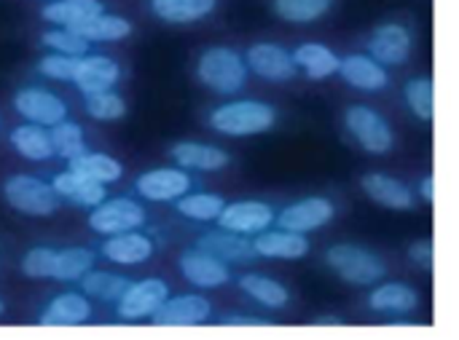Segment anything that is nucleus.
<instances>
[{
  "mask_svg": "<svg viewBox=\"0 0 459 340\" xmlns=\"http://www.w3.org/2000/svg\"><path fill=\"white\" fill-rule=\"evenodd\" d=\"M178 266H180L183 279L191 282L199 290H215V287H223L231 279L229 276V266L221 258H215V255H210V252H204L199 247L186 250L180 255Z\"/></svg>",
  "mask_w": 459,
  "mask_h": 340,
  "instance_id": "9d476101",
  "label": "nucleus"
},
{
  "mask_svg": "<svg viewBox=\"0 0 459 340\" xmlns=\"http://www.w3.org/2000/svg\"><path fill=\"white\" fill-rule=\"evenodd\" d=\"M54 263H56V250H51V247H32L22 258V274L27 279H51L54 276Z\"/></svg>",
  "mask_w": 459,
  "mask_h": 340,
  "instance_id": "a19ab883",
  "label": "nucleus"
},
{
  "mask_svg": "<svg viewBox=\"0 0 459 340\" xmlns=\"http://www.w3.org/2000/svg\"><path fill=\"white\" fill-rule=\"evenodd\" d=\"M325 263L339 274L342 282L347 285H358V287H368L377 285L379 279H385L387 266L385 260L358 244H336L325 252Z\"/></svg>",
  "mask_w": 459,
  "mask_h": 340,
  "instance_id": "7ed1b4c3",
  "label": "nucleus"
},
{
  "mask_svg": "<svg viewBox=\"0 0 459 340\" xmlns=\"http://www.w3.org/2000/svg\"><path fill=\"white\" fill-rule=\"evenodd\" d=\"M255 255L261 258H272V260H301L304 255H309V239L299 231H261L253 242Z\"/></svg>",
  "mask_w": 459,
  "mask_h": 340,
  "instance_id": "a211bd4d",
  "label": "nucleus"
},
{
  "mask_svg": "<svg viewBox=\"0 0 459 340\" xmlns=\"http://www.w3.org/2000/svg\"><path fill=\"white\" fill-rule=\"evenodd\" d=\"M51 185H54V191H56L59 199H65V201H70L75 207H89V209H94L97 204H102L105 196H108V191H105L102 183H94V180L73 172V169L59 172L51 180Z\"/></svg>",
  "mask_w": 459,
  "mask_h": 340,
  "instance_id": "5701e85b",
  "label": "nucleus"
},
{
  "mask_svg": "<svg viewBox=\"0 0 459 340\" xmlns=\"http://www.w3.org/2000/svg\"><path fill=\"white\" fill-rule=\"evenodd\" d=\"M102 255L116 263V266H140L151 260L153 255V242L145 234L126 231V234H113L102 242Z\"/></svg>",
  "mask_w": 459,
  "mask_h": 340,
  "instance_id": "4be33fe9",
  "label": "nucleus"
},
{
  "mask_svg": "<svg viewBox=\"0 0 459 340\" xmlns=\"http://www.w3.org/2000/svg\"><path fill=\"white\" fill-rule=\"evenodd\" d=\"M274 223V209L264 201H234V204H226L221 217H218V225L226 228V231H234V234H261L266 231L269 225Z\"/></svg>",
  "mask_w": 459,
  "mask_h": 340,
  "instance_id": "dca6fc26",
  "label": "nucleus"
},
{
  "mask_svg": "<svg viewBox=\"0 0 459 340\" xmlns=\"http://www.w3.org/2000/svg\"><path fill=\"white\" fill-rule=\"evenodd\" d=\"M78 67V56H67V54H48L38 62V72L51 78V81H73Z\"/></svg>",
  "mask_w": 459,
  "mask_h": 340,
  "instance_id": "79ce46f5",
  "label": "nucleus"
},
{
  "mask_svg": "<svg viewBox=\"0 0 459 340\" xmlns=\"http://www.w3.org/2000/svg\"><path fill=\"white\" fill-rule=\"evenodd\" d=\"M121 78V67L116 59L105 56V54H83L78 56V67L73 75L75 89L89 97L97 91H110Z\"/></svg>",
  "mask_w": 459,
  "mask_h": 340,
  "instance_id": "9b49d317",
  "label": "nucleus"
},
{
  "mask_svg": "<svg viewBox=\"0 0 459 340\" xmlns=\"http://www.w3.org/2000/svg\"><path fill=\"white\" fill-rule=\"evenodd\" d=\"M178 212L188 220H196V223H212L221 217L226 201L215 193H186L180 196L178 201Z\"/></svg>",
  "mask_w": 459,
  "mask_h": 340,
  "instance_id": "f704fd0d",
  "label": "nucleus"
},
{
  "mask_svg": "<svg viewBox=\"0 0 459 340\" xmlns=\"http://www.w3.org/2000/svg\"><path fill=\"white\" fill-rule=\"evenodd\" d=\"M145 223V209L134 199H105L89 215V228L102 236L137 231Z\"/></svg>",
  "mask_w": 459,
  "mask_h": 340,
  "instance_id": "423d86ee",
  "label": "nucleus"
},
{
  "mask_svg": "<svg viewBox=\"0 0 459 340\" xmlns=\"http://www.w3.org/2000/svg\"><path fill=\"white\" fill-rule=\"evenodd\" d=\"M46 3H48V0H46Z\"/></svg>",
  "mask_w": 459,
  "mask_h": 340,
  "instance_id": "de8ad7c7",
  "label": "nucleus"
},
{
  "mask_svg": "<svg viewBox=\"0 0 459 340\" xmlns=\"http://www.w3.org/2000/svg\"><path fill=\"white\" fill-rule=\"evenodd\" d=\"M336 215V207L323 199V196H309V199H301L290 207H285L280 215H277V223L280 228H288V231H299V234H309V231H317L323 225H328Z\"/></svg>",
  "mask_w": 459,
  "mask_h": 340,
  "instance_id": "ddd939ff",
  "label": "nucleus"
},
{
  "mask_svg": "<svg viewBox=\"0 0 459 340\" xmlns=\"http://www.w3.org/2000/svg\"><path fill=\"white\" fill-rule=\"evenodd\" d=\"M129 279L121 276V274H113V271H89L83 274L81 279V293L94 298V301H102V303H118L124 298V293L129 290Z\"/></svg>",
  "mask_w": 459,
  "mask_h": 340,
  "instance_id": "c756f323",
  "label": "nucleus"
},
{
  "mask_svg": "<svg viewBox=\"0 0 459 340\" xmlns=\"http://www.w3.org/2000/svg\"><path fill=\"white\" fill-rule=\"evenodd\" d=\"M196 247L215 255V258H221L223 263H247V260L255 258L253 242H247L245 234H234V231H226V228L204 234L196 242Z\"/></svg>",
  "mask_w": 459,
  "mask_h": 340,
  "instance_id": "b1692460",
  "label": "nucleus"
},
{
  "mask_svg": "<svg viewBox=\"0 0 459 340\" xmlns=\"http://www.w3.org/2000/svg\"><path fill=\"white\" fill-rule=\"evenodd\" d=\"M420 193H422V199H425V201H433V196H436V193H433V177H425V180H422Z\"/></svg>",
  "mask_w": 459,
  "mask_h": 340,
  "instance_id": "a18cd8bd",
  "label": "nucleus"
},
{
  "mask_svg": "<svg viewBox=\"0 0 459 340\" xmlns=\"http://www.w3.org/2000/svg\"><path fill=\"white\" fill-rule=\"evenodd\" d=\"M105 5L100 0H48L40 8V16L56 27H78L94 16H100Z\"/></svg>",
  "mask_w": 459,
  "mask_h": 340,
  "instance_id": "a878e982",
  "label": "nucleus"
},
{
  "mask_svg": "<svg viewBox=\"0 0 459 340\" xmlns=\"http://www.w3.org/2000/svg\"><path fill=\"white\" fill-rule=\"evenodd\" d=\"M40 43L56 54H67V56H83L89 54V40L83 35H78L75 30L70 27H54V30H46L40 35Z\"/></svg>",
  "mask_w": 459,
  "mask_h": 340,
  "instance_id": "58836bf2",
  "label": "nucleus"
},
{
  "mask_svg": "<svg viewBox=\"0 0 459 340\" xmlns=\"http://www.w3.org/2000/svg\"><path fill=\"white\" fill-rule=\"evenodd\" d=\"M239 290L247 293L253 301H258L261 306L266 309H285L288 301H290V293L285 285H280L277 279L266 276V274H245L239 279Z\"/></svg>",
  "mask_w": 459,
  "mask_h": 340,
  "instance_id": "7c9ffc66",
  "label": "nucleus"
},
{
  "mask_svg": "<svg viewBox=\"0 0 459 340\" xmlns=\"http://www.w3.org/2000/svg\"><path fill=\"white\" fill-rule=\"evenodd\" d=\"M78 35H83L89 43H110V40H121L126 35H132V21L118 16V13H100L78 27H73Z\"/></svg>",
  "mask_w": 459,
  "mask_h": 340,
  "instance_id": "473e14b6",
  "label": "nucleus"
},
{
  "mask_svg": "<svg viewBox=\"0 0 459 340\" xmlns=\"http://www.w3.org/2000/svg\"><path fill=\"white\" fill-rule=\"evenodd\" d=\"M277 110L261 99H237L210 113V126L226 137H253L274 126Z\"/></svg>",
  "mask_w": 459,
  "mask_h": 340,
  "instance_id": "f257e3e1",
  "label": "nucleus"
},
{
  "mask_svg": "<svg viewBox=\"0 0 459 340\" xmlns=\"http://www.w3.org/2000/svg\"><path fill=\"white\" fill-rule=\"evenodd\" d=\"M172 161L180 169H196V172H218L223 166H229V153L218 145H207V142H175L169 148Z\"/></svg>",
  "mask_w": 459,
  "mask_h": 340,
  "instance_id": "412c9836",
  "label": "nucleus"
},
{
  "mask_svg": "<svg viewBox=\"0 0 459 340\" xmlns=\"http://www.w3.org/2000/svg\"><path fill=\"white\" fill-rule=\"evenodd\" d=\"M134 191L156 204L178 201L191 191V177L180 166H161V169H148L134 180Z\"/></svg>",
  "mask_w": 459,
  "mask_h": 340,
  "instance_id": "6e6552de",
  "label": "nucleus"
},
{
  "mask_svg": "<svg viewBox=\"0 0 459 340\" xmlns=\"http://www.w3.org/2000/svg\"><path fill=\"white\" fill-rule=\"evenodd\" d=\"M196 78L215 94H237L247 81V62L226 46L202 51L196 62Z\"/></svg>",
  "mask_w": 459,
  "mask_h": 340,
  "instance_id": "f03ea898",
  "label": "nucleus"
},
{
  "mask_svg": "<svg viewBox=\"0 0 459 340\" xmlns=\"http://www.w3.org/2000/svg\"><path fill=\"white\" fill-rule=\"evenodd\" d=\"M339 72L352 89H360V91H382L390 83L385 64L377 62L371 54H350V56H344L342 64H339Z\"/></svg>",
  "mask_w": 459,
  "mask_h": 340,
  "instance_id": "aec40b11",
  "label": "nucleus"
},
{
  "mask_svg": "<svg viewBox=\"0 0 459 340\" xmlns=\"http://www.w3.org/2000/svg\"><path fill=\"white\" fill-rule=\"evenodd\" d=\"M167 298H169V287L161 279L132 282L124 298L116 303V314L118 319H145V317H153Z\"/></svg>",
  "mask_w": 459,
  "mask_h": 340,
  "instance_id": "1a4fd4ad",
  "label": "nucleus"
},
{
  "mask_svg": "<svg viewBox=\"0 0 459 340\" xmlns=\"http://www.w3.org/2000/svg\"><path fill=\"white\" fill-rule=\"evenodd\" d=\"M221 325H229V327H269L272 322L269 319H258V317H223Z\"/></svg>",
  "mask_w": 459,
  "mask_h": 340,
  "instance_id": "c03bdc74",
  "label": "nucleus"
},
{
  "mask_svg": "<svg viewBox=\"0 0 459 340\" xmlns=\"http://www.w3.org/2000/svg\"><path fill=\"white\" fill-rule=\"evenodd\" d=\"M360 188L379 207H387V209H395V212H406V209L414 207V193L409 191V185L390 177V174L368 172V174H363Z\"/></svg>",
  "mask_w": 459,
  "mask_h": 340,
  "instance_id": "f3484780",
  "label": "nucleus"
},
{
  "mask_svg": "<svg viewBox=\"0 0 459 340\" xmlns=\"http://www.w3.org/2000/svg\"><path fill=\"white\" fill-rule=\"evenodd\" d=\"M403 99L417 118L433 121V81L430 78H411L403 89Z\"/></svg>",
  "mask_w": 459,
  "mask_h": 340,
  "instance_id": "ea45409f",
  "label": "nucleus"
},
{
  "mask_svg": "<svg viewBox=\"0 0 459 340\" xmlns=\"http://www.w3.org/2000/svg\"><path fill=\"white\" fill-rule=\"evenodd\" d=\"M91 317V303L89 295L83 293H62L54 295L51 303L46 306V311L40 314V325L43 327H75L89 322Z\"/></svg>",
  "mask_w": 459,
  "mask_h": 340,
  "instance_id": "6ab92c4d",
  "label": "nucleus"
},
{
  "mask_svg": "<svg viewBox=\"0 0 459 340\" xmlns=\"http://www.w3.org/2000/svg\"><path fill=\"white\" fill-rule=\"evenodd\" d=\"M3 196L11 209L27 217H51L59 209V196L54 185L32 174H11L3 183Z\"/></svg>",
  "mask_w": 459,
  "mask_h": 340,
  "instance_id": "20e7f679",
  "label": "nucleus"
},
{
  "mask_svg": "<svg viewBox=\"0 0 459 340\" xmlns=\"http://www.w3.org/2000/svg\"><path fill=\"white\" fill-rule=\"evenodd\" d=\"M293 62L296 67H301L312 81H325L333 72H339L342 59L323 43H301L293 51Z\"/></svg>",
  "mask_w": 459,
  "mask_h": 340,
  "instance_id": "cd10ccee",
  "label": "nucleus"
},
{
  "mask_svg": "<svg viewBox=\"0 0 459 340\" xmlns=\"http://www.w3.org/2000/svg\"><path fill=\"white\" fill-rule=\"evenodd\" d=\"M3 311H5V306H3V301H0V317H3Z\"/></svg>",
  "mask_w": 459,
  "mask_h": 340,
  "instance_id": "49530a36",
  "label": "nucleus"
},
{
  "mask_svg": "<svg viewBox=\"0 0 459 340\" xmlns=\"http://www.w3.org/2000/svg\"><path fill=\"white\" fill-rule=\"evenodd\" d=\"M97 255L86 247H65L56 250V263H54V282H81L83 274L94 268Z\"/></svg>",
  "mask_w": 459,
  "mask_h": 340,
  "instance_id": "72a5a7b5",
  "label": "nucleus"
},
{
  "mask_svg": "<svg viewBox=\"0 0 459 340\" xmlns=\"http://www.w3.org/2000/svg\"><path fill=\"white\" fill-rule=\"evenodd\" d=\"M409 258L420 268H433V242H428V239L425 242H414L409 247Z\"/></svg>",
  "mask_w": 459,
  "mask_h": 340,
  "instance_id": "37998d69",
  "label": "nucleus"
},
{
  "mask_svg": "<svg viewBox=\"0 0 459 340\" xmlns=\"http://www.w3.org/2000/svg\"><path fill=\"white\" fill-rule=\"evenodd\" d=\"M51 132V142H54V156L73 161L75 156L86 153V140H83V129L75 121H59L56 126H48Z\"/></svg>",
  "mask_w": 459,
  "mask_h": 340,
  "instance_id": "c9c22d12",
  "label": "nucleus"
},
{
  "mask_svg": "<svg viewBox=\"0 0 459 340\" xmlns=\"http://www.w3.org/2000/svg\"><path fill=\"white\" fill-rule=\"evenodd\" d=\"M344 123H347L350 134L358 140V145L366 153H371V156H385L395 145V137H393L390 123L374 107H368V105H352V107H347Z\"/></svg>",
  "mask_w": 459,
  "mask_h": 340,
  "instance_id": "39448f33",
  "label": "nucleus"
},
{
  "mask_svg": "<svg viewBox=\"0 0 459 340\" xmlns=\"http://www.w3.org/2000/svg\"><path fill=\"white\" fill-rule=\"evenodd\" d=\"M368 309L377 314H393V317H403L420 309V295L414 287L403 285V282H387L382 287H377L368 298Z\"/></svg>",
  "mask_w": 459,
  "mask_h": 340,
  "instance_id": "393cba45",
  "label": "nucleus"
},
{
  "mask_svg": "<svg viewBox=\"0 0 459 340\" xmlns=\"http://www.w3.org/2000/svg\"><path fill=\"white\" fill-rule=\"evenodd\" d=\"M8 142L27 161H48L54 156L51 132L46 126H38V123H22V126L11 129Z\"/></svg>",
  "mask_w": 459,
  "mask_h": 340,
  "instance_id": "bb28decb",
  "label": "nucleus"
},
{
  "mask_svg": "<svg viewBox=\"0 0 459 340\" xmlns=\"http://www.w3.org/2000/svg\"><path fill=\"white\" fill-rule=\"evenodd\" d=\"M210 314H212V306L207 298L178 295V298H167L151 319L159 327H196V325L207 322Z\"/></svg>",
  "mask_w": 459,
  "mask_h": 340,
  "instance_id": "4468645a",
  "label": "nucleus"
},
{
  "mask_svg": "<svg viewBox=\"0 0 459 340\" xmlns=\"http://www.w3.org/2000/svg\"><path fill=\"white\" fill-rule=\"evenodd\" d=\"M333 0H274V11L280 19L293 24H309L317 21L331 11Z\"/></svg>",
  "mask_w": 459,
  "mask_h": 340,
  "instance_id": "e433bc0d",
  "label": "nucleus"
},
{
  "mask_svg": "<svg viewBox=\"0 0 459 340\" xmlns=\"http://www.w3.org/2000/svg\"><path fill=\"white\" fill-rule=\"evenodd\" d=\"M247 70H253L258 78L264 81H274V83H282V81H290L296 75V62H293V54H288L282 46L277 43H253L247 48Z\"/></svg>",
  "mask_w": 459,
  "mask_h": 340,
  "instance_id": "f8f14e48",
  "label": "nucleus"
},
{
  "mask_svg": "<svg viewBox=\"0 0 459 340\" xmlns=\"http://www.w3.org/2000/svg\"><path fill=\"white\" fill-rule=\"evenodd\" d=\"M368 51L382 64H406L411 56V32L398 21H385L374 30Z\"/></svg>",
  "mask_w": 459,
  "mask_h": 340,
  "instance_id": "2eb2a0df",
  "label": "nucleus"
},
{
  "mask_svg": "<svg viewBox=\"0 0 459 340\" xmlns=\"http://www.w3.org/2000/svg\"><path fill=\"white\" fill-rule=\"evenodd\" d=\"M13 110L27 121L38 126H56L67 118V105L62 97H56L48 89L40 86H24L13 94Z\"/></svg>",
  "mask_w": 459,
  "mask_h": 340,
  "instance_id": "0eeeda50",
  "label": "nucleus"
},
{
  "mask_svg": "<svg viewBox=\"0 0 459 340\" xmlns=\"http://www.w3.org/2000/svg\"><path fill=\"white\" fill-rule=\"evenodd\" d=\"M151 11L169 24H188L215 11V0H151Z\"/></svg>",
  "mask_w": 459,
  "mask_h": 340,
  "instance_id": "2f4dec72",
  "label": "nucleus"
},
{
  "mask_svg": "<svg viewBox=\"0 0 459 340\" xmlns=\"http://www.w3.org/2000/svg\"><path fill=\"white\" fill-rule=\"evenodd\" d=\"M67 169H73V172L94 180V183H102V185H110V183L121 180V174H124L121 161H116L108 153H89V150L75 156L73 161H67Z\"/></svg>",
  "mask_w": 459,
  "mask_h": 340,
  "instance_id": "c85d7f7f",
  "label": "nucleus"
},
{
  "mask_svg": "<svg viewBox=\"0 0 459 340\" xmlns=\"http://www.w3.org/2000/svg\"><path fill=\"white\" fill-rule=\"evenodd\" d=\"M83 110L94 121H118L126 115V102L121 94L110 89V91H97V94L83 97Z\"/></svg>",
  "mask_w": 459,
  "mask_h": 340,
  "instance_id": "4c0bfd02",
  "label": "nucleus"
}]
</instances>
